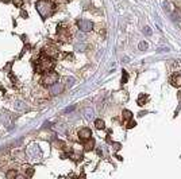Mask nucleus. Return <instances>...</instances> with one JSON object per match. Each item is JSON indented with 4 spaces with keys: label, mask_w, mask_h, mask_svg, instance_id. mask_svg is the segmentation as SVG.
I'll return each mask as SVG.
<instances>
[{
    "label": "nucleus",
    "mask_w": 181,
    "mask_h": 179,
    "mask_svg": "<svg viewBox=\"0 0 181 179\" xmlns=\"http://www.w3.org/2000/svg\"><path fill=\"white\" fill-rule=\"evenodd\" d=\"M35 7H37V11L42 19H46V18L52 16L54 12V4L50 0H38Z\"/></svg>",
    "instance_id": "1"
},
{
    "label": "nucleus",
    "mask_w": 181,
    "mask_h": 179,
    "mask_svg": "<svg viewBox=\"0 0 181 179\" xmlns=\"http://www.w3.org/2000/svg\"><path fill=\"white\" fill-rule=\"evenodd\" d=\"M54 68V62L50 57H42L41 59L38 61V65H37V69L41 73H45V71H49Z\"/></svg>",
    "instance_id": "2"
},
{
    "label": "nucleus",
    "mask_w": 181,
    "mask_h": 179,
    "mask_svg": "<svg viewBox=\"0 0 181 179\" xmlns=\"http://www.w3.org/2000/svg\"><path fill=\"white\" fill-rule=\"evenodd\" d=\"M57 81H58V74L53 70L45 71V74L42 75V79H41V82H42L45 86H52V85H54Z\"/></svg>",
    "instance_id": "3"
},
{
    "label": "nucleus",
    "mask_w": 181,
    "mask_h": 179,
    "mask_svg": "<svg viewBox=\"0 0 181 179\" xmlns=\"http://www.w3.org/2000/svg\"><path fill=\"white\" fill-rule=\"evenodd\" d=\"M26 155L29 156L31 160H39L42 156V151H41L38 144H30L26 150Z\"/></svg>",
    "instance_id": "4"
},
{
    "label": "nucleus",
    "mask_w": 181,
    "mask_h": 179,
    "mask_svg": "<svg viewBox=\"0 0 181 179\" xmlns=\"http://www.w3.org/2000/svg\"><path fill=\"white\" fill-rule=\"evenodd\" d=\"M77 26L81 31H84V33H89V31L93 30V23L90 20H85V19H81L77 22Z\"/></svg>",
    "instance_id": "5"
},
{
    "label": "nucleus",
    "mask_w": 181,
    "mask_h": 179,
    "mask_svg": "<svg viewBox=\"0 0 181 179\" xmlns=\"http://www.w3.org/2000/svg\"><path fill=\"white\" fill-rule=\"evenodd\" d=\"M64 89H65V86H64V84L62 82H56L54 85H52L50 86V93L53 96H57V95H60V93H62L64 92Z\"/></svg>",
    "instance_id": "6"
},
{
    "label": "nucleus",
    "mask_w": 181,
    "mask_h": 179,
    "mask_svg": "<svg viewBox=\"0 0 181 179\" xmlns=\"http://www.w3.org/2000/svg\"><path fill=\"white\" fill-rule=\"evenodd\" d=\"M90 136H92V131H90L89 128H83V129H80L79 131V137H80V140H89Z\"/></svg>",
    "instance_id": "7"
},
{
    "label": "nucleus",
    "mask_w": 181,
    "mask_h": 179,
    "mask_svg": "<svg viewBox=\"0 0 181 179\" xmlns=\"http://www.w3.org/2000/svg\"><path fill=\"white\" fill-rule=\"evenodd\" d=\"M172 84H173L174 86H181V75L174 74L173 77H172Z\"/></svg>",
    "instance_id": "8"
},
{
    "label": "nucleus",
    "mask_w": 181,
    "mask_h": 179,
    "mask_svg": "<svg viewBox=\"0 0 181 179\" xmlns=\"http://www.w3.org/2000/svg\"><path fill=\"white\" fill-rule=\"evenodd\" d=\"M95 127H96L97 129H104V128H106V124H104V121H103V120L97 119L96 121H95Z\"/></svg>",
    "instance_id": "9"
},
{
    "label": "nucleus",
    "mask_w": 181,
    "mask_h": 179,
    "mask_svg": "<svg viewBox=\"0 0 181 179\" xmlns=\"http://www.w3.org/2000/svg\"><path fill=\"white\" fill-rule=\"evenodd\" d=\"M18 175V172L15 171V170H10V171H8L7 174H6V176L8 178V179H12V178H15Z\"/></svg>",
    "instance_id": "10"
},
{
    "label": "nucleus",
    "mask_w": 181,
    "mask_h": 179,
    "mask_svg": "<svg viewBox=\"0 0 181 179\" xmlns=\"http://www.w3.org/2000/svg\"><path fill=\"white\" fill-rule=\"evenodd\" d=\"M93 146H95V140H93V139H90V141H88L87 144H85V151L92 150V148H93Z\"/></svg>",
    "instance_id": "11"
},
{
    "label": "nucleus",
    "mask_w": 181,
    "mask_h": 179,
    "mask_svg": "<svg viewBox=\"0 0 181 179\" xmlns=\"http://www.w3.org/2000/svg\"><path fill=\"white\" fill-rule=\"evenodd\" d=\"M146 100H147V96L141 95V96H139V98H138V105H143L145 102H146Z\"/></svg>",
    "instance_id": "12"
},
{
    "label": "nucleus",
    "mask_w": 181,
    "mask_h": 179,
    "mask_svg": "<svg viewBox=\"0 0 181 179\" xmlns=\"http://www.w3.org/2000/svg\"><path fill=\"white\" fill-rule=\"evenodd\" d=\"M133 117V113H131L130 110H123V119L124 120H130Z\"/></svg>",
    "instance_id": "13"
},
{
    "label": "nucleus",
    "mask_w": 181,
    "mask_h": 179,
    "mask_svg": "<svg viewBox=\"0 0 181 179\" xmlns=\"http://www.w3.org/2000/svg\"><path fill=\"white\" fill-rule=\"evenodd\" d=\"M15 108H16V109H27V106L23 104V102L18 101V102H15Z\"/></svg>",
    "instance_id": "14"
},
{
    "label": "nucleus",
    "mask_w": 181,
    "mask_h": 179,
    "mask_svg": "<svg viewBox=\"0 0 181 179\" xmlns=\"http://www.w3.org/2000/svg\"><path fill=\"white\" fill-rule=\"evenodd\" d=\"M127 79H129V74L123 70V74H122V82L126 84V82H127Z\"/></svg>",
    "instance_id": "15"
},
{
    "label": "nucleus",
    "mask_w": 181,
    "mask_h": 179,
    "mask_svg": "<svg viewBox=\"0 0 181 179\" xmlns=\"http://www.w3.org/2000/svg\"><path fill=\"white\" fill-rule=\"evenodd\" d=\"M147 47H149V44L146 42H141V43H139V50H146Z\"/></svg>",
    "instance_id": "16"
},
{
    "label": "nucleus",
    "mask_w": 181,
    "mask_h": 179,
    "mask_svg": "<svg viewBox=\"0 0 181 179\" xmlns=\"http://www.w3.org/2000/svg\"><path fill=\"white\" fill-rule=\"evenodd\" d=\"M135 125H137V123H135V121H133V120L130 119V121H129V124H127V128H129V129H130V128H134Z\"/></svg>",
    "instance_id": "17"
},
{
    "label": "nucleus",
    "mask_w": 181,
    "mask_h": 179,
    "mask_svg": "<svg viewBox=\"0 0 181 179\" xmlns=\"http://www.w3.org/2000/svg\"><path fill=\"white\" fill-rule=\"evenodd\" d=\"M146 33H147L149 35H150V34H151V30H150V28H149V27H146Z\"/></svg>",
    "instance_id": "18"
},
{
    "label": "nucleus",
    "mask_w": 181,
    "mask_h": 179,
    "mask_svg": "<svg viewBox=\"0 0 181 179\" xmlns=\"http://www.w3.org/2000/svg\"><path fill=\"white\" fill-rule=\"evenodd\" d=\"M177 96H178V100H180V101H181V92H180V93H178V95H177Z\"/></svg>",
    "instance_id": "19"
}]
</instances>
